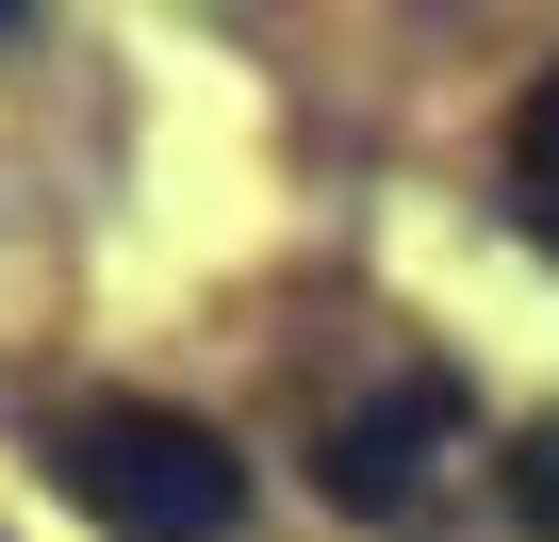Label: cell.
Returning a JSON list of instances; mask_svg holds the SVG:
<instances>
[{
    "label": "cell",
    "instance_id": "6",
    "mask_svg": "<svg viewBox=\"0 0 559 542\" xmlns=\"http://www.w3.org/2000/svg\"><path fill=\"white\" fill-rule=\"evenodd\" d=\"M526 230H543V246H559V214H526Z\"/></svg>",
    "mask_w": 559,
    "mask_h": 542
},
{
    "label": "cell",
    "instance_id": "1",
    "mask_svg": "<svg viewBox=\"0 0 559 542\" xmlns=\"http://www.w3.org/2000/svg\"><path fill=\"white\" fill-rule=\"evenodd\" d=\"M50 477H67V509H83L99 542H230V526H247V460H230L198 411H165V395L67 411Z\"/></svg>",
    "mask_w": 559,
    "mask_h": 542
},
{
    "label": "cell",
    "instance_id": "4",
    "mask_svg": "<svg viewBox=\"0 0 559 542\" xmlns=\"http://www.w3.org/2000/svg\"><path fill=\"white\" fill-rule=\"evenodd\" d=\"M510 526H526V542H559V411L510 444Z\"/></svg>",
    "mask_w": 559,
    "mask_h": 542
},
{
    "label": "cell",
    "instance_id": "2",
    "mask_svg": "<svg viewBox=\"0 0 559 542\" xmlns=\"http://www.w3.org/2000/svg\"><path fill=\"white\" fill-rule=\"evenodd\" d=\"M461 427H477V395H461L444 362H412V378H379V395H362V411H346V427L313 444V477H330V509H362V526H395V509L428 493V460H444Z\"/></svg>",
    "mask_w": 559,
    "mask_h": 542
},
{
    "label": "cell",
    "instance_id": "5",
    "mask_svg": "<svg viewBox=\"0 0 559 542\" xmlns=\"http://www.w3.org/2000/svg\"><path fill=\"white\" fill-rule=\"evenodd\" d=\"M17 34H34V17H17V0H0V50H17Z\"/></svg>",
    "mask_w": 559,
    "mask_h": 542
},
{
    "label": "cell",
    "instance_id": "3",
    "mask_svg": "<svg viewBox=\"0 0 559 542\" xmlns=\"http://www.w3.org/2000/svg\"><path fill=\"white\" fill-rule=\"evenodd\" d=\"M510 181H526V214H559V67L510 99Z\"/></svg>",
    "mask_w": 559,
    "mask_h": 542
}]
</instances>
